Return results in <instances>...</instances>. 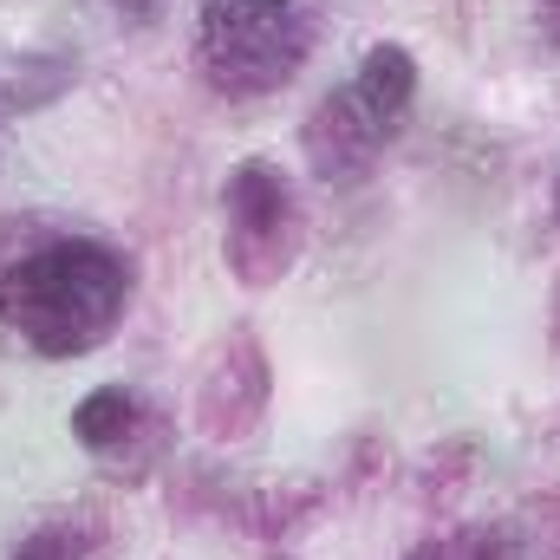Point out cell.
Listing matches in <instances>:
<instances>
[{
  "instance_id": "1",
  "label": "cell",
  "mask_w": 560,
  "mask_h": 560,
  "mask_svg": "<svg viewBox=\"0 0 560 560\" xmlns=\"http://www.w3.org/2000/svg\"><path fill=\"white\" fill-rule=\"evenodd\" d=\"M125 261L98 242H52L0 280V319L46 359L92 352L125 313Z\"/></svg>"
},
{
  "instance_id": "2",
  "label": "cell",
  "mask_w": 560,
  "mask_h": 560,
  "mask_svg": "<svg viewBox=\"0 0 560 560\" xmlns=\"http://www.w3.org/2000/svg\"><path fill=\"white\" fill-rule=\"evenodd\" d=\"M313 46V20L300 0H209L202 13V66L222 92H280Z\"/></svg>"
},
{
  "instance_id": "3",
  "label": "cell",
  "mask_w": 560,
  "mask_h": 560,
  "mask_svg": "<svg viewBox=\"0 0 560 560\" xmlns=\"http://www.w3.org/2000/svg\"><path fill=\"white\" fill-rule=\"evenodd\" d=\"M385 143V125L352 98V92H339V98H326L319 105V118H313V131H306V150H313V163L319 170H359L372 150Z\"/></svg>"
},
{
  "instance_id": "4",
  "label": "cell",
  "mask_w": 560,
  "mask_h": 560,
  "mask_svg": "<svg viewBox=\"0 0 560 560\" xmlns=\"http://www.w3.org/2000/svg\"><path fill=\"white\" fill-rule=\"evenodd\" d=\"M229 209H235V229H242L235 255H248V242H280V229H287V189H280V176L268 163H242L235 170Z\"/></svg>"
},
{
  "instance_id": "5",
  "label": "cell",
  "mask_w": 560,
  "mask_h": 560,
  "mask_svg": "<svg viewBox=\"0 0 560 560\" xmlns=\"http://www.w3.org/2000/svg\"><path fill=\"white\" fill-rule=\"evenodd\" d=\"M411 92H418V66H411V52L405 46H372L365 52V66H359V85H352V98L392 131L398 125V112L411 105Z\"/></svg>"
},
{
  "instance_id": "6",
  "label": "cell",
  "mask_w": 560,
  "mask_h": 560,
  "mask_svg": "<svg viewBox=\"0 0 560 560\" xmlns=\"http://www.w3.org/2000/svg\"><path fill=\"white\" fill-rule=\"evenodd\" d=\"M72 430H79L92 450H112V443L131 430V405H125V392H98V398H85L79 418H72Z\"/></svg>"
},
{
  "instance_id": "7",
  "label": "cell",
  "mask_w": 560,
  "mask_h": 560,
  "mask_svg": "<svg viewBox=\"0 0 560 560\" xmlns=\"http://www.w3.org/2000/svg\"><path fill=\"white\" fill-rule=\"evenodd\" d=\"M13 560H72V535H59V528H46V535H33V541H20V555Z\"/></svg>"
},
{
  "instance_id": "8",
  "label": "cell",
  "mask_w": 560,
  "mask_h": 560,
  "mask_svg": "<svg viewBox=\"0 0 560 560\" xmlns=\"http://www.w3.org/2000/svg\"><path fill=\"white\" fill-rule=\"evenodd\" d=\"M112 7H125V13H150L156 0H112Z\"/></svg>"
},
{
  "instance_id": "9",
  "label": "cell",
  "mask_w": 560,
  "mask_h": 560,
  "mask_svg": "<svg viewBox=\"0 0 560 560\" xmlns=\"http://www.w3.org/2000/svg\"><path fill=\"white\" fill-rule=\"evenodd\" d=\"M555 7H560V0H555Z\"/></svg>"
}]
</instances>
